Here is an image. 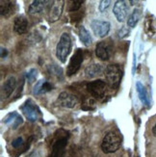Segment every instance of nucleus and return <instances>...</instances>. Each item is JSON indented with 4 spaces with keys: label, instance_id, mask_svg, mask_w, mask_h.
Masks as SVG:
<instances>
[{
    "label": "nucleus",
    "instance_id": "nucleus-24",
    "mask_svg": "<svg viewBox=\"0 0 156 157\" xmlns=\"http://www.w3.org/2000/svg\"><path fill=\"white\" fill-rule=\"evenodd\" d=\"M26 79L29 81V83H34L37 78V70L36 69H30L25 73Z\"/></svg>",
    "mask_w": 156,
    "mask_h": 157
},
{
    "label": "nucleus",
    "instance_id": "nucleus-1",
    "mask_svg": "<svg viewBox=\"0 0 156 157\" xmlns=\"http://www.w3.org/2000/svg\"><path fill=\"white\" fill-rule=\"evenodd\" d=\"M104 75L106 78V84L110 89H118L121 77H123V70L118 64H111L105 67Z\"/></svg>",
    "mask_w": 156,
    "mask_h": 157
},
{
    "label": "nucleus",
    "instance_id": "nucleus-14",
    "mask_svg": "<svg viewBox=\"0 0 156 157\" xmlns=\"http://www.w3.org/2000/svg\"><path fill=\"white\" fill-rule=\"evenodd\" d=\"M111 48L105 42H99L96 46V55L101 61H108L111 56Z\"/></svg>",
    "mask_w": 156,
    "mask_h": 157
},
{
    "label": "nucleus",
    "instance_id": "nucleus-7",
    "mask_svg": "<svg viewBox=\"0 0 156 157\" xmlns=\"http://www.w3.org/2000/svg\"><path fill=\"white\" fill-rule=\"evenodd\" d=\"M91 28L97 37L104 38L109 34L111 24L109 21H107V20L93 19L91 22Z\"/></svg>",
    "mask_w": 156,
    "mask_h": 157
},
{
    "label": "nucleus",
    "instance_id": "nucleus-20",
    "mask_svg": "<svg viewBox=\"0 0 156 157\" xmlns=\"http://www.w3.org/2000/svg\"><path fill=\"white\" fill-rule=\"evenodd\" d=\"M136 90H137L138 97H139L142 103H143L144 105H146V106L150 105V100H148V98H147L146 90L145 86L142 84L140 81H138L136 83Z\"/></svg>",
    "mask_w": 156,
    "mask_h": 157
},
{
    "label": "nucleus",
    "instance_id": "nucleus-10",
    "mask_svg": "<svg viewBox=\"0 0 156 157\" xmlns=\"http://www.w3.org/2000/svg\"><path fill=\"white\" fill-rule=\"evenodd\" d=\"M3 122L12 129H17L20 124H22L23 119L17 112H10L5 116Z\"/></svg>",
    "mask_w": 156,
    "mask_h": 157
},
{
    "label": "nucleus",
    "instance_id": "nucleus-12",
    "mask_svg": "<svg viewBox=\"0 0 156 157\" xmlns=\"http://www.w3.org/2000/svg\"><path fill=\"white\" fill-rule=\"evenodd\" d=\"M64 9V1H52L48 13V19L50 22H55L60 18Z\"/></svg>",
    "mask_w": 156,
    "mask_h": 157
},
{
    "label": "nucleus",
    "instance_id": "nucleus-30",
    "mask_svg": "<svg viewBox=\"0 0 156 157\" xmlns=\"http://www.w3.org/2000/svg\"><path fill=\"white\" fill-rule=\"evenodd\" d=\"M7 54H8V50H7L6 48H4L3 46H1V58L4 59L7 56Z\"/></svg>",
    "mask_w": 156,
    "mask_h": 157
},
{
    "label": "nucleus",
    "instance_id": "nucleus-21",
    "mask_svg": "<svg viewBox=\"0 0 156 157\" xmlns=\"http://www.w3.org/2000/svg\"><path fill=\"white\" fill-rule=\"evenodd\" d=\"M78 35H79L80 40L82 42V44L85 46H90L92 44L93 40H92V37H91V34H90L89 31L85 28V26H80Z\"/></svg>",
    "mask_w": 156,
    "mask_h": 157
},
{
    "label": "nucleus",
    "instance_id": "nucleus-3",
    "mask_svg": "<svg viewBox=\"0 0 156 157\" xmlns=\"http://www.w3.org/2000/svg\"><path fill=\"white\" fill-rule=\"evenodd\" d=\"M121 138L120 136L115 131L108 132L102 139L101 143V149L104 153H114L120 147Z\"/></svg>",
    "mask_w": 156,
    "mask_h": 157
},
{
    "label": "nucleus",
    "instance_id": "nucleus-4",
    "mask_svg": "<svg viewBox=\"0 0 156 157\" xmlns=\"http://www.w3.org/2000/svg\"><path fill=\"white\" fill-rule=\"evenodd\" d=\"M84 60V54L82 49H76V51L74 52V54L71 56L70 63L67 65V76H72L74 75L81 67V65L83 63Z\"/></svg>",
    "mask_w": 156,
    "mask_h": 157
},
{
    "label": "nucleus",
    "instance_id": "nucleus-2",
    "mask_svg": "<svg viewBox=\"0 0 156 157\" xmlns=\"http://www.w3.org/2000/svg\"><path fill=\"white\" fill-rule=\"evenodd\" d=\"M71 38L70 34L67 32L63 33L56 45V57L61 63L65 64L67 62V58L71 51Z\"/></svg>",
    "mask_w": 156,
    "mask_h": 157
},
{
    "label": "nucleus",
    "instance_id": "nucleus-31",
    "mask_svg": "<svg viewBox=\"0 0 156 157\" xmlns=\"http://www.w3.org/2000/svg\"><path fill=\"white\" fill-rule=\"evenodd\" d=\"M152 134L155 136L156 137V122H155V124H154V126L152 127Z\"/></svg>",
    "mask_w": 156,
    "mask_h": 157
},
{
    "label": "nucleus",
    "instance_id": "nucleus-13",
    "mask_svg": "<svg viewBox=\"0 0 156 157\" xmlns=\"http://www.w3.org/2000/svg\"><path fill=\"white\" fill-rule=\"evenodd\" d=\"M17 87V79L15 76H9L7 78V80L4 82V84L1 89V95H2V99L4 98H8L10 95L13 94V92L15 91V89Z\"/></svg>",
    "mask_w": 156,
    "mask_h": 157
},
{
    "label": "nucleus",
    "instance_id": "nucleus-8",
    "mask_svg": "<svg viewBox=\"0 0 156 157\" xmlns=\"http://www.w3.org/2000/svg\"><path fill=\"white\" fill-rule=\"evenodd\" d=\"M78 103V98L69 92H62L57 98L56 104L64 108H74Z\"/></svg>",
    "mask_w": 156,
    "mask_h": 157
},
{
    "label": "nucleus",
    "instance_id": "nucleus-26",
    "mask_svg": "<svg viewBox=\"0 0 156 157\" xmlns=\"http://www.w3.org/2000/svg\"><path fill=\"white\" fill-rule=\"evenodd\" d=\"M110 4H111L110 0H101V1L99 2V5H98L99 11L101 13H104L110 7Z\"/></svg>",
    "mask_w": 156,
    "mask_h": 157
},
{
    "label": "nucleus",
    "instance_id": "nucleus-9",
    "mask_svg": "<svg viewBox=\"0 0 156 157\" xmlns=\"http://www.w3.org/2000/svg\"><path fill=\"white\" fill-rule=\"evenodd\" d=\"M113 13L119 22H124L128 16V6L124 0H118L115 3Z\"/></svg>",
    "mask_w": 156,
    "mask_h": 157
},
{
    "label": "nucleus",
    "instance_id": "nucleus-6",
    "mask_svg": "<svg viewBox=\"0 0 156 157\" xmlns=\"http://www.w3.org/2000/svg\"><path fill=\"white\" fill-rule=\"evenodd\" d=\"M106 87H107L106 82L101 79L91 81L87 84L88 91H89V93L97 99H102L104 98Z\"/></svg>",
    "mask_w": 156,
    "mask_h": 157
},
{
    "label": "nucleus",
    "instance_id": "nucleus-11",
    "mask_svg": "<svg viewBox=\"0 0 156 157\" xmlns=\"http://www.w3.org/2000/svg\"><path fill=\"white\" fill-rule=\"evenodd\" d=\"M67 144V138L60 137L52 145V149L49 157H63L65 148Z\"/></svg>",
    "mask_w": 156,
    "mask_h": 157
},
{
    "label": "nucleus",
    "instance_id": "nucleus-19",
    "mask_svg": "<svg viewBox=\"0 0 156 157\" xmlns=\"http://www.w3.org/2000/svg\"><path fill=\"white\" fill-rule=\"evenodd\" d=\"M142 17V9L140 8H135L133 12L130 13V16L128 17L127 19V26L130 28H134L139 22V20Z\"/></svg>",
    "mask_w": 156,
    "mask_h": 157
},
{
    "label": "nucleus",
    "instance_id": "nucleus-27",
    "mask_svg": "<svg viewBox=\"0 0 156 157\" xmlns=\"http://www.w3.org/2000/svg\"><path fill=\"white\" fill-rule=\"evenodd\" d=\"M129 35V30H128L126 27H121V28L118 31V37L123 39V38H125Z\"/></svg>",
    "mask_w": 156,
    "mask_h": 157
},
{
    "label": "nucleus",
    "instance_id": "nucleus-23",
    "mask_svg": "<svg viewBox=\"0 0 156 157\" xmlns=\"http://www.w3.org/2000/svg\"><path fill=\"white\" fill-rule=\"evenodd\" d=\"M44 81H45L44 79H40L35 84V86H34V88H33V94L34 95L42 94V89H43V85L44 83Z\"/></svg>",
    "mask_w": 156,
    "mask_h": 157
},
{
    "label": "nucleus",
    "instance_id": "nucleus-5",
    "mask_svg": "<svg viewBox=\"0 0 156 157\" xmlns=\"http://www.w3.org/2000/svg\"><path fill=\"white\" fill-rule=\"evenodd\" d=\"M20 110H21L23 115L29 121L34 122L38 121L40 118V111L38 108V106L33 102L32 99H27L22 104V106L20 107Z\"/></svg>",
    "mask_w": 156,
    "mask_h": 157
},
{
    "label": "nucleus",
    "instance_id": "nucleus-18",
    "mask_svg": "<svg viewBox=\"0 0 156 157\" xmlns=\"http://www.w3.org/2000/svg\"><path fill=\"white\" fill-rule=\"evenodd\" d=\"M47 3H49V1H43V0H35V1H33L29 6V10H28L29 13L30 15H38V13H40L42 12H44V10L47 6L50 5Z\"/></svg>",
    "mask_w": 156,
    "mask_h": 157
},
{
    "label": "nucleus",
    "instance_id": "nucleus-29",
    "mask_svg": "<svg viewBox=\"0 0 156 157\" xmlns=\"http://www.w3.org/2000/svg\"><path fill=\"white\" fill-rule=\"evenodd\" d=\"M27 157H42V153L40 152V151L35 149V151H31L28 155H27Z\"/></svg>",
    "mask_w": 156,
    "mask_h": 157
},
{
    "label": "nucleus",
    "instance_id": "nucleus-16",
    "mask_svg": "<svg viewBox=\"0 0 156 157\" xmlns=\"http://www.w3.org/2000/svg\"><path fill=\"white\" fill-rule=\"evenodd\" d=\"M17 5L16 2L9 1V0H1L0 1V13L3 17H10L16 12Z\"/></svg>",
    "mask_w": 156,
    "mask_h": 157
},
{
    "label": "nucleus",
    "instance_id": "nucleus-22",
    "mask_svg": "<svg viewBox=\"0 0 156 157\" xmlns=\"http://www.w3.org/2000/svg\"><path fill=\"white\" fill-rule=\"evenodd\" d=\"M48 71L50 72V74L51 75H53V76H56L57 78H61L63 76V70L61 69V67H59V66H57V65H50L49 67H48Z\"/></svg>",
    "mask_w": 156,
    "mask_h": 157
},
{
    "label": "nucleus",
    "instance_id": "nucleus-15",
    "mask_svg": "<svg viewBox=\"0 0 156 157\" xmlns=\"http://www.w3.org/2000/svg\"><path fill=\"white\" fill-rule=\"evenodd\" d=\"M28 19L24 16H18L13 20V31L18 35H23L28 31Z\"/></svg>",
    "mask_w": 156,
    "mask_h": 157
},
{
    "label": "nucleus",
    "instance_id": "nucleus-25",
    "mask_svg": "<svg viewBox=\"0 0 156 157\" xmlns=\"http://www.w3.org/2000/svg\"><path fill=\"white\" fill-rule=\"evenodd\" d=\"M83 0H75V1H72L70 7V12H76L80 9V7L83 4Z\"/></svg>",
    "mask_w": 156,
    "mask_h": 157
},
{
    "label": "nucleus",
    "instance_id": "nucleus-28",
    "mask_svg": "<svg viewBox=\"0 0 156 157\" xmlns=\"http://www.w3.org/2000/svg\"><path fill=\"white\" fill-rule=\"evenodd\" d=\"M23 144H24V143H23V139L21 137H18V138L15 139V140L12 142V146H13V147H15V148L20 147Z\"/></svg>",
    "mask_w": 156,
    "mask_h": 157
},
{
    "label": "nucleus",
    "instance_id": "nucleus-17",
    "mask_svg": "<svg viewBox=\"0 0 156 157\" xmlns=\"http://www.w3.org/2000/svg\"><path fill=\"white\" fill-rule=\"evenodd\" d=\"M104 71L105 69H103V67L100 64L93 63V64L87 66L84 72H85V76L87 78H94L104 73Z\"/></svg>",
    "mask_w": 156,
    "mask_h": 157
}]
</instances>
